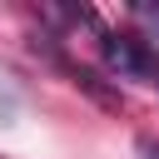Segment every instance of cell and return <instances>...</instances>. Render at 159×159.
<instances>
[{"mask_svg":"<svg viewBox=\"0 0 159 159\" xmlns=\"http://www.w3.org/2000/svg\"><path fill=\"white\" fill-rule=\"evenodd\" d=\"M99 55H104V65H109L119 80L159 84V60H154V50H149L139 35H114V30H104V35H99Z\"/></svg>","mask_w":159,"mask_h":159,"instance_id":"cell-1","label":"cell"},{"mask_svg":"<svg viewBox=\"0 0 159 159\" xmlns=\"http://www.w3.org/2000/svg\"><path fill=\"white\" fill-rule=\"evenodd\" d=\"M139 149H144V159H159V139H144Z\"/></svg>","mask_w":159,"mask_h":159,"instance_id":"cell-2","label":"cell"}]
</instances>
